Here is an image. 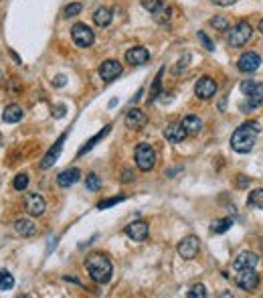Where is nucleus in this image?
<instances>
[{"mask_svg": "<svg viewBox=\"0 0 263 298\" xmlns=\"http://www.w3.org/2000/svg\"><path fill=\"white\" fill-rule=\"evenodd\" d=\"M140 4H142V6H144L150 14H152V12H154L156 8H160L164 2H162V0H140Z\"/></svg>", "mask_w": 263, "mask_h": 298, "instance_id": "obj_36", "label": "nucleus"}, {"mask_svg": "<svg viewBox=\"0 0 263 298\" xmlns=\"http://www.w3.org/2000/svg\"><path fill=\"white\" fill-rule=\"evenodd\" d=\"M241 92L249 100L251 108H257L259 104H263V83H259V81H253V79L243 81L241 83Z\"/></svg>", "mask_w": 263, "mask_h": 298, "instance_id": "obj_6", "label": "nucleus"}, {"mask_svg": "<svg viewBox=\"0 0 263 298\" xmlns=\"http://www.w3.org/2000/svg\"><path fill=\"white\" fill-rule=\"evenodd\" d=\"M231 227H233V219H231V217H225V219L213 221L211 231H213V233H225V231H229Z\"/></svg>", "mask_w": 263, "mask_h": 298, "instance_id": "obj_27", "label": "nucleus"}, {"mask_svg": "<svg viewBox=\"0 0 263 298\" xmlns=\"http://www.w3.org/2000/svg\"><path fill=\"white\" fill-rule=\"evenodd\" d=\"M24 209L35 217H41L45 213V209H47V203L39 193H28L26 199H24Z\"/></svg>", "mask_w": 263, "mask_h": 298, "instance_id": "obj_10", "label": "nucleus"}, {"mask_svg": "<svg viewBox=\"0 0 263 298\" xmlns=\"http://www.w3.org/2000/svg\"><path fill=\"white\" fill-rule=\"evenodd\" d=\"M154 164H156V152H154V148L150 144H146V142H140L136 146V166L140 170L148 172V170L154 168Z\"/></svg>", "mask_w": 263, "mask_h": 298, "instance_id": "obj_4", "label": "nucleus"}, {"mask_svg": "<svg viewBox=\"0 0 263 298\" xmlns=\"http://www.w3.org/2000/svg\"><path fill=\"white\" fill-rule=\"evenodd\" d=\"M170 12H172V8L166 6V4H162L160 8H156V10L152 12V18H154L158 24H166V22L170 20Z\"/></svg>", "mask_w": 263, "mask_h": 298, "instance_id": "obj_25", "label": "nucleus"}, {"mask_svg": "<svg viewBox=\"0 0 263 298\" xmlns=\"http://www.w3.org/2000/svg\"><path fill=\"white\" fill-rule=\"evenodd\" d=\"M259 65H261V57H259L255 51L243 53V55L239 57V61H237V67H239V71H243V73H253V71L259 69Z\"/></svg>", "mask_w": 263, "mask_h": 298, "instance_id": "obj_9", "label": "nucleus"}, {"mask_svg": "<svg viewBox=\"0 0 263 298\" xmlns=\"http://www.w3.org/2000/svg\"><path fill=\"white\" fill-rule=\"evenodd\" d=\"M148 59H150V51L146 47H132L126 51V61L134 67H140L144 63H148Z\"/></svg>", "mask_w": 263, "mask_h": 298, "instance_id": "obj_16", "label": "nucleus"}, {"mask_svg": "<svg viewBox=\"0 0 263 298\" xmlns=\"http://www.w3.org/2000/svg\"><path fill=\"white\" fill-rule=\"evenodd\" d=\"M211 24H213L217 31H229V20L223 18V16H215V18H211Z\"/></svg>", "mask_w": 263, "mask_h": 298, "instance_id": "obj_34", "label": "nucleus"}, {"mask_svg": "<svg viewBox=\"0 0 263 298\" xmlns=\"http://www.w3.org/2000/svg\"><path fill=\"white\" fill-rule=\"evenodd\" d=\"M110 130H112V126L108 124V126H106V128H104L102 132H97V134H95V136H93L91 140H87V142H85V144H83V146L79 148V152H77V156H83L85 152H89V150L93 148V146H95V144H97L100 140H104V138H106V136L110 134Z\"/></svg>", "mask_w": 263, "mask_h": 298, "instance_id": "obj_24", "label": "nucleus"}, {"mask_svg": "<svg viewBox=\"0 0 263 298\" xmlns=\"http://www.w3.org/2000/svg\"><path fill=\"white\" fill-rule=\"evenodd\" d=\"M85 268H87L91 280L97 282V284L110 282L112 272H114V266H112L110 258L104 256V254H91V256H87L85 258Z\"/></svg>", "mask_w": 263, "mask_h": 298, "instance_id": "obj_2", "label": "nucleus"}, {"mask_svg": "<svg viewBox=\"0 0 263 298\" xmlns=\"http://www.w3.org/2000/svg\"><path fill=\"white\" fill-rule=\"evenodd\" d=\"M79 176H81V170L77 166H71V168L63 170L57 176V183H59V187H71V185H75L79 181Z\"/></svg>", "mask_w": 263, "mask_h": 298, "instance_id": "obj_21", "label": "nucleus"}, {"mask_svg": "<svg viewBox=\"0 0 263 298\" xmlns=\"http://www.w3.org/2000/svg\"><path fill=\"white\" fill-rule=\"evenodd\" d=\"M148 233H150V227L142 219H136V221H132L130 225H126V235L134 242H144L148 237Z\"/></svg>", "mask_w": 263, "mask_h": 298, "instance_id": "obj_13", "label": "nucleus"}, {"mask_svg": "<svg viewBox=\"0 0 263 298\" xmlns=\"http://www.w3.org/2000/svg\"><path fill=\"white\" fill-rule=\"evenodd\" d=\"M65 140H67V134H61V136H59V140L55 142V146H53V148L43 156V160H41V168H43V170H45V168H49V166H53V164L57 162V158H59V154H61V150H63Z\"/></svg>", "mask_w": 263, "mask_h": 298, "instance_id": "obj_15", "label": "nucleus"}, {"mask_svg": "<svg viewBox=\"0 0 263 298\" xmlns=\"http://www.w3.org/2000/svg\"><path fill=\"white\" fill-rule=\"evenodd\" d=\"M257 136H259V122H255V120L245 122V124H241L233 132V136H231V148L235 150V152H239V154H247V152L253 150Z\"/></svg>", "mask_w": 263, "mask_h": 298, "instance_id": "obj_1", "label": "nucleus"}, {"mask_svg": "<svg viewBox=\"0 0 263 298\" xmlns=\"http://www.w3.org/2000/svg\"><path fill=\"white\" fill-rule=\"evenodd\" d=\"M146 122H148V118L140 108H132L130 112L126 114V118H124V124L130 130H142L146 126Z\"/></svg>", "mask_w": 263, "mask_h": 298, "instance_id": "obj_14", "label": "nucleus"}, {"mask_svg": "<svg viewBox=\"0 0 263 298\" xmlns=\"http://www.w3.org/2000/svg\"><path fill=\"white\" fill-rule=\"evenodd\" d=\"M199 250H201V244H199V237H194V235L182 237L178 242V246H176V252H178V256L182 260H194Z\"/></svg>", "mask_w": 263, "mask_h": 298, "instance_id": "obj_7", "label": "nucleus"}, {"mask_svg": "<svg viewBox=\"0 0 263 298\" xmlns=\"http://www.w3.org/2000/svg\"><path fill=\"white\" fill-rule=\"evenodd\" d=\"M196 37H199V41H201V45L207 49V51H215V43L209 39V35L205 33V31H199L196 33Z\"/></svg>", "mask_w": 263, "mask_h": 298, "instance_id": "obj_33", "label": "nucleus"}, {"mask_svg": "<svg viewBox=\"0 0 263 298\" xmlns=\"http://www.w3.org/2000/svg\"><path fill=\"white\" fill-rule=\"evenodd\" d=\"M14 231H16L18 235H22V237H32V235L37 233V225H35L30 219L20 217V219L14 221Z\"/></svg>", "mask_w": 263, "mask_h": 298, "instance_id": "obj_22", "label": "nucleus"}, {"mask_svg": "<svg viewBox=\"0 0 263 298\" xmlns=\"http://www.w3.org/2000/svg\"><path fill=\"white\" fill-rule=\"evenodd\" d=\"M259 284V274L255 272V268H249V270H241L237 274V286L243 288V290H255Z\"/></svg>", "mask_w": 263, "mask_h": 298, "instance_id": "obj_11", "label": "nucleus"}, {"mask_svg": "<svg viewBox=\"0 0 263 298\" xmlns=\"http://www.w3.org/2000/svg\"><path fill=\"white\" fill-rule=\"evenodd\" d=\"M81 10H83V6H81L79 2H71V4H67V6H65L63 16H67V18H69V16H77Z\"/></svg>", "mask_w": 263, "mask_h": 298, "instance_id": "obj_31", "label": "nucleus"}, {"mask_svg": "<svg viewBox=\"0 0 263 298\" xmlns=\"http://www.w3.org/2000/svg\"><path fill=\"white\" fill-rule=\"evenodd\" d=\"M53 116H55V118H63V116H65V106H63V104L55 106V108H53Z\"/></svg>", "mask_w": 263, "mask_h": 298, "instance_id": "obj_38", "label": "nucleus"}, {"mask_svg": "<svg viewBox=\"0 0 263 298\" xmlns=\"http://www.w3.org/2000/svg\"><path fill=\"white\" fill-rule=\"evenodd\" d=\"M247 185H249V178H247L245 174H237V187L243 189V187H247Z\"/></svg>", "mask_w": 263, "mask_h": 298, "instance_id": "obj_39", "label": "nucleus"}, {"mask_svg": "<svg viewBox=\"0 0 263 298\" xmlns=\"http://www.w3.org/2000/svg\"><path fill=\"white\" fill-rule=\"evenodd\" d=\"M120 73H122V63L116 59H108L100 65V77L104 81H114V79H118Z\"/></svg>", "mask_w": 263, "mask_h": 298, "instance_id": "obj_12", "label": "nucleus"}, {"mask_svg": "<svg viewBox=\"0 0 263 298\" xmlns=\"http://www.w3.org/2000/svg\"><path fill=\"white\" fill-rule=\"evenodd\" d=\"M85 189H89V191H100V189H102V176H97L95 172L87 174V178H85Z\"/></svg>", "mask_w": 263, "mask_h": 298, "instance_id": "obj_30", "label": "nucleus"}, {"mask_svg": "<svg viewBox=\"0 0 263 298\" xmlns=\"http://www.w3.org/2000/svg\"><path fill=\"white\" fill-rule=\"evenodd\" d=\"M188 298H205L207 296V288L203 286V284H196V286H192L190 290H188Z\"/></svg>", "mask_w": 263, "mask_h": 298, "instance_id": "obj_35", "label": "nucleus"}, {"mask_svg": "<svg viewBox=\"0 0 263 298\" xmlns=\"http://www.w3.org/2000/svg\"><path fill=\"white\" fill-rule=\"evenodd\" d=\"M71 39H73V43H75L79 49H87V47L93 45L95 35H93V31H91L85 22H77V24L71 26Z\"/></svg>", "mask_w": 263, "mask_h": 298, "instance_id": "obj_5", "label": "nucleus"}, {"mask_svg": "<svg viewBox=\"0 0 263 298\" xmlns=\"http://www.w3.org/2000/svg\"><path fill=\"white\" fill-rule=\"evenodd\" d=\"M14 286V276L6 270H0V290H12Z\"/></svg>", "mask_w": 263, "mask_h": 298, "instance_id": "obj_29", "label": "nucleus"}, {"mask_svg": "<svg viewBox=\"0 0 263 298\" xmlns=\"http://www.w3.org/2000/svg\"><path fill=\"white\" fill-rule=\"evenodd\" d=\"M186 61H190V55H188V53H186V55L178 61V65H176V69H174V71H180V67H184V65H186Z\"/></svg>", "mask_w": 263, "mask_h": 298, "instance_id": "obj_40", "label": "nucleus"}, {"mask_svg": "<svg viewBox=\"0 0 263 298\" xmlns=\"http://www.w3.org/2000/svg\"><path fill=\"white\" fill-rule=\"evenodd\" d=\"M162 75H164V67L158 71V75H156V79H154V83H152V87H150V96H148V104H152V102H156V98L160 96V85H162Z\"/></svg>", "mask_w": 263, "mask_h": 298, "instance_id": "obj_26", "label": "nucleus"}, {"mask_svg": "<svg viewBox=\"0 0 263 298\" xmlns=\"http://www.w3.org/2000/svg\"><path fill=\"white\" fill-rule=\"evenodd\" d=\"M112 10L110 8H106V6H100L95 12H93V22L97 24V26H102V28H106V26H110V22H112Z\"/></svg>", "mask_w": 263, "mask_h": 298, "instance_id": "obj_23", "label": "nucleus"}, {"mask_svg": "<svg viewBox=\"0 0 263 298\" xmlns=\"http://www.w3.org/2000/svg\"><path fill=\"white\" fill-rule=\"evenodd\" d=\"M257 31H259V33H261V35H263V18H261V20H259V26H257Z\"/></svg>", "mask_w": 263, "mask_h": 298, "instance_id": "obj_43", "label": "nucleus"}, {"mask_svg": "<svg viewBox=\"0 0 263 298\" xmlns=\"http://www.w3.org/2000/svg\"><path fill=\"white\" fill-rule=\"evenodd\" d=\"M217 81L213 79V77H209V75H203L196 83H194V94H196V98H201V100H211V98H215V94H217Z\"/></svg>", "mask_w": 263, "mask_h": 298, "instance_id": "obj_8", "label": "nucleus"}, {"mask_svg": "<svg viewBox=\"0 0 263 298\" xmlns=\"http://www.w3.org/2000/svg\"><path fill=\"white\" fill-rule=\"evenodd\" d=\"M122 201H124V197H112V199L100 201V203H97V209H108V207H112V205H116V203H122Z\"/></svg>", "mask_w": 263, "mask_h": 298, "instance_id": "obj_37", "label": "nucleus"}, {"mask_svg": "<svg viewBox=\"0 0 263 298\" xmlns=\"http://www.w3.org/2000/svg\"><path fill=\"white\" fill-rule=\"evenodd\" d=\"M26 187H28V174H26V172L16 174V176H14V189H16V191H24Z\"/></svg>", "mask_w": 263, "mask_h": 298, "instance_id": "obj_32", "label": "nucleus"}, {"mask_svg": "<svg viewBox=\"0 0 263 298\" xmlns=\"http://www.w3.org/2000/svg\"><path fill=\"white\" fill-rule=\"evenodd\" d=\"M186 136H188V134H186V130H184L182 122H180V124H170V126L164 130V138H166L168 142H172V144L182 142Z\"/></svg>", "mask_w": 263, "mask_h": 298, "instance_id": "obj_18", "label": "nucleus"}, {"mask_svg": "<svg viewBox=\"0 0 263 298\" xmlns=\"http://www.w3.org/2000/svg\"><path fill=\"white\" fill-rule=\"evenodd\" d=\"M247 205L253 209H263V189H255L247 197Z\"/></svg>", "mask_w": 263, "mask_h": 298, "instance_id": "obj_28", "label": "nucleus"}, {"mask_svg": "<svg viewBox=\"0 0 263 298\" xmlns=\"http://www.w3.org/2000/svg\"><path fill=\"white\" fill-rule=\"evenodd\" d=\"M22 116H24V110H22L18 104H10V106H6L4 112H2V122H6V124H16V122L22 120Z\"/></svg>", "mask_w": 263, "mask_h": 298, "instance_id": "obj_19", "label": "nucleus"}, {"mask_svg": "<svg viewBox=\"0 0 263 298\" xmlns=\"http://www.w3.org/2000/svg\"><path fill=\"white\" fill-rule=\"evenodd\" d=\"M251 35H253L251 24L245 22V20H239L235 26L229 28V33H227V41H229L231 47H243V45L249 43Z\"/></svg>", "mask_w": 263, "mask_h": 298, "instance_id": "obj_3", "label": "nucleus"}, {"mask_svg": "<svg viewBox=\"0 0 263 298\" xmlns=\"http://www.w3.org/2000/svg\"><path fill=\"white\" fill-rule=\"evenodd\" d=\"M53 83H55V85H57V87H63V85H65V75H57V77H55V81H53Z\"/></svg>", "mask_w": 263, "mask_h": 298, "instance_id": "obj_42", "label": "nucleus"}, {"mask_svg": "<svg viewBox=\"0 0 263 298\" xmlns=\"http://www.w3.org/2000/svg\"><path fill=\"white\" fill-rule=\"evenodd\" d=\"M211 2H215L217 6H231V4H235L237 0H211Z\"/></svg>", "mask_w": 263, "mask_h": 298, "instance_id": "obj_41", "label": "nucleus"}, {"mask_svg": "<svg viewBox=\"0 0 263 298\" xmlns=\"http://www.w3.org/2000/svg\"><path fill=\"white\" fill-rule=\"evenodd\" d=\"M182 126H184V130H186L188 136H196L203 130V120L199 116H194V114H188V116L182 118Z\"/></svg>", "mask_w": 263, "mask_h": 298, "instance_id": "obj_20", "label": "nucleus"}, {"mask_svg": "<svg viewBox=\"0 0 263 298\" xmlns=\"http://www.w3.org/2000/svg\"><path fill=\"white\" fill-rule=\"evenodd\" d=\"M257 262H259V258H257L253 252H243V254H239V256L235 258V262H233V270H237V272H241V270H249V268H255Z\"/></svg>", "mask_w": 263, "mask_h": 298, "instance_id": "obj_17", "label": "nucleus"}]
</instances>
